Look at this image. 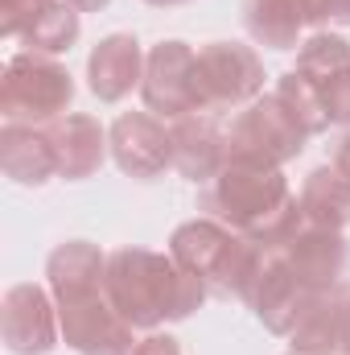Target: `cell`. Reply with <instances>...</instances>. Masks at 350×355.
<instances>
[{
    "mask_svg": "<svg viewBox=\"0 0 350 355\" xmlns=\"http://www.w3.org/2000/svg\"><path fill=\"white\" fill-rule=\"evenodd\" d=\"M103 268L107 252L91 240H66L50 252L46 277L58 302L62 339L79 355H132V327L103 293Z\"/></svg>",
    "mask_w": 350,
    "mask_h": 355,
    "instance_id": "6da1fadb",
    "label": "cell"
},
{
    "mask_svg": "<svg viewBox=\"0 0 350 355\" xmlns=\"http://www.w3.org/2000/svg\"><path fill=\"white\" fill-rule=\"evenodd\" d=\"M202 211H210V219H219L223 227L256 240L264 252L280 248L305 227V215L297 194L288 190V178L276 166L235 162V157H227L223 170L206 182Z\"/></svg>",
    "mask_w": 350,
    "mask_h": 355,
    "instance_id": "7a4b0ae2",
    "label": "cell"
},
{
    "mask_svg": "<svg viewBox=\"0 0 350 355\" xmlns=\"http://www.w3.org/2000/svg\"><path fill=\"white\" fill-rule=\"evenodd\" d=\"M103 293L132 331H157L161 322H181L206 302V281L181 268L165 252L116 248L107 252Z\"/></svg>",
    "mask_w": 350,
    "mask_h": 355,
    "instance_id": "3957f363",
    "label": "cell"
},
{
    "mask_svg": "<svg viewBox=\"0 0 350 355\" xmlns=\"http://www.w3.org/2000/svg\"><path fill=\"white\" fill-rule=\"evenodd\" d=\"M169 257L181 268H190L194 277H202L210 293L239 297V302H243L252 277L264 265V248L256 240L223 227L210 215L206 219H190V223L177 227L169 236Z\"/></svg>",
    "mask_w": 350,
    "mask_h": 355,
    "instance_id": "277c9868",
    "label": "cell"
},
{
    "mask_svg": "<svg viewBox=\"0 0 350 355\" xmlns=\"http://www.w3.org/2000/svg\"><path fill=\"white\" fill-rule=\"evenodd\" d=\"M75 99V79L71 71L50 58V54H17L4 67L0 83V112L4 124H58Z\"/></svg>",
    "mask_w": 350,
    "mask_h": 355,
    "instance_id": "5b68a950",
    "label": "cell"
},
{
    "mask_svg": "<svg viewBox=\"0 0 350 355\" xmlns=\"http://www.w3.org/2000/svg\"><path fill=\"white\" fill-rule=\"evenodd\" d=\"M264 91V62L243 42H210L194 58V103L214 116L227 107L256 103Z\"/></svg>",
    "mask_w": 350,
    "mask_h": 355,
    "instance_id": "8992f818",
    "label": "cell"
},
{
    "mask_svg": "<svg viewBox=\"0 0 350 355\" xmlns=\"http://www.w3.org/2000/svg\"><path fill=\"white\" fill-rule=\"evenodd\" d=\"M309 132L305 124L276 99V95H264L256 103H248L231 132H227V157L235 162H260V166H284L293 162L301 149H305Z\"/></svg>",
    "mask_w": 350,
    "mask_h": 355,
    "instance_id": "52a82bcc",
    "label": "cell"
},
{
    "mask_svg": "<svg viewBox=\"0 0 350 355\" xmlns=\"http://www.w3.org/2000/svg\"><path fill=\"white\" fill-rule=\"evenodd\" d=\"M194 58L198 50L185 42H157L145 58V79H140V99L157 120H181L194 116Z\"/></svg>",
    "mask_w": 350,
    "mask_h": 355,
    "instance_id": "ba28073f",
    "label": "cell"
},
{
    "mask_svg": "<svg viewBox=\"0 0 350 355\" xmlns=\"http://www.w3.org/2000/svg\"><path fill=\"white\" fill-rule=\"evenodd\" d=\"M0 335L12 355H46L62 335L58 302L33 281L12 285L0 302Z\"/></svg>",
    "mask_w": 350,
    "mask_h": 355,
    "instance_id": "9c48e42d",
    "label": "cell"
},
{
    "mask_svg": "<svg viewBox=\"0 0 350 355\" xmlns=\"http://www.w3.org/2000/svg\"><path fill=\"white\" fill-rule=\"evenodd\" d=\"M272 257L288 268L309 293H326L342 281L350 261V244L342 232H330V227H313L305 223L293 240H284L280 248H272Z\"/></svg>",
    "mask_w": 350,
    "mask_h": 355,
    "instance_id": "30bf717a",
    "label": "cell"
},
{
    "mask_svg": "<svg viewBox=\"0 0 350 355\" xmlns=\"http://www.w3.org/2000/svg\"><path fill=\"white\" fill-rule=\"evenodd\" d=\"M111 157L128 178H157L174 166V137L153 112H124L107 128Z\"/></svg>",
    "mask_w": 350,
    "mask_h": 355,
    "instance_id": "8fae6325",
    "label": "cell"
},
{
    "mask_svg": "<svg viewBox=\"0 0 350 355\" xmlns=\"http://www.w3.org/2000/svg\"><path fill=\"white\" fill-rule=\"evenodd\" d=\"M313 297H317V293H309L272 252H264L260 272L252 277V285H248V293H243V302L256 310V318H260L272 335H293L297 318L305 314V306H309Z\"/></svg>",
    "mask_w": 350,
    "mask_h": 355,
    "instance_id": "7c38bea8",
    "label": "cell"
},
{
    "mask_svg": "<svg viewBox=\"0 0 350 355\" xmlns=\"http://www.w3.org/2000/svg\"><path fill=\"white\" fill-rule=\"evenodd\" d=\"M145 50L132 33H107L87 58V87L103 103H120L145 79Z\"/></svg>",
    "mask_w": 350,
    "mask_h": 355,
    "instance_id": "4fadbf2b",
    "label": "cell"
},
{
    "mask_svg": "<svg viewBox=\"0 0 350 355\" xmlns=\"http://www.w3.org/2000/svg\"><path fill=\"white\" fill-rule=\"evenodd\" d=\"M174 137V170L190 182H210L227 162V132L214 124V116L194 112L169 124Z\"/></svg>",
    "mask_w": 350,
    "mask_h": 355,
    "instance_id": "5bb4252c",
    "label": "cell"
},
{
    "mask_svg": "<svg viewBox=\"0 0 350 355\" xmlns=\"http://www.w3.org/2000/svg\"><path fill=\"white\" fill-rule=\"evenodd\" d=\"M50 137H54V149H58V178H66V182L91 178L103 166V157L111 153L107 128L87 112L62 116L58 124H50Z\"/></svg>",
    "mask_w": 350,
    "mask_h": 355,
    "instance_id": "9a60e30c",
    "label": "cell"
},
{
    "mask_svg": "<svg viewBox=\"0 0 350 355\" xmlns=\"http://www.w3.org/2000/svg\"><path fill=\"white\" fill-rule=\"evenodd\" d=\"M0 170L21 186H42L58 174V149L50 128L37 124H4L0 132Z\"/></svg>",
    "mask_w": 350,
    "mask_h": 355,
    "instance_id": "2e32d148",
    "label": "cell"
},
{
    "mask_svg": "<svg viewBox=\"0 0 350 355\" xmlns=\"http://www.w3.org/2000/svg\"><path fill=\"white\" fill-rule=\"evenodd\" d=\"M297 202H301L305 223H313V227H330V232L350 227V178L338 166H317L305 178Z\"/></svg>",
    "mask_w": 350,
    "mask_h": 355,
    "instance_id": "e0dca14e",
    "label": "cell"
},
{
    "mask_svg": "<svg viewBox=\"0 0 350 355\" xmlns=\"http://www.w3.org/2000/svg\"><path fill=\"white\" fill-rule=\"evenodd\" d=\"M293 352L305 355H338L342 352V281L326 293H317L305 314L297 318L293 335H288Z\"/></svg>",
    "mask_w": 350,
    "mask_h": 355,
    "instance_id": "ac0fdd59",
    "label": "cell"
},
{
    "mask_svg": "<svg viewBox=\"0 0 350 355\" xmlns=\"http://www.w3.org/2000/svg\"><path fill=\"white\" fill-rule=\"evenodd\" d=\"M79 33H83V12L75 4H66V0H46L33 12V21L21 29V46L29 54L58 58V54H66L79 42Z\"/></svg>",
    "mask_w": 350,
    "mask_h": 355,
    "instance_id": "d6986e66",
    "label": "cell"
},
{
    "mask_svg": "<svg viewBox=\"0 0 350 355\" xmlns=\"http://www.w3.org/2000/svg\"><path fill=\"white\" fill-rule=\"evenodd\" d=\"M243 25L268 50H293L305 29L293 0H243Z\"/></svg>",
    "mask_w": 350,
    "mask_h": 355,
    "instance_id": "ffe728a7",
    "label": "cell"
},
{
    "mask_svg": "<svg viewBox=\"0 0 350 355\" xmlns=\"http://www.w3.org/2000/svg\"><path fill=\"white\" fill-rule=\"evenodd\" d=\"M301 124H305V132L309 137H317V132H326L330 128V116H326V103H322V91L313 87L301 71H284L280 79H276V91H272Z\"/></svg>",
    "mask_w": 350,
    "mask_h": 355,
    "instance_id": "44dd1931",
    "label": "cell"
},
{
    "mask_svg": "<svg viewBox=\"0 0 350 355\" xmlns=\"http://www.w3.org/2000/svg\"><path fill=\"white\" fill-rule=\"evenodd\" d=\"M350 67V42L342 33H313L301 50H297V67L293 71H301L313 87L317 83H326L334 71H342Z\"/></svg>",
    "mask_w": 350,
    "mask_h": 355,
    "instance_id": "7402d4cb",
    "label": "cell"
},
{
    "mask_svg": "<svg viewBox=\"0 0 350 355\" xmlns=\"http://www.w3.org/2000/svg\"><path fill=\"white\" fill-rule=\"evenodd\" d=\"M317 91H322L330 124H350V67L334 71L326 83H317Z\"/></svg>",
    "mask_w": 350,
    "mask_h": 355,
    "instance_id": "603a6c76",
    "label": "cell"
},
{
    "mask_svg": "<svg viewBox=\"0 0 350 355\" xmlns=\"http://www.w3.org/2000/svg\"><path fill=\"white\" fill-rule=\"evenodd\" d=\"M42 4L46 0H0V29H4V37H21V29L33 21V12Z\"/></svg>",
    "mask_w": 350,
    "mask_h": 355,
    "instance_id": "cb8c5ba5",
    "label": "cell"
},
{
    "mask_svg": "<svg viewBox=\"0 0 350 355\" xmlns=\"http://www.w3.org/2000/svg\"><path fill=\"white\" fill-rule=\"evenodd\" d=\"M132 355H181V347H177L174 335H157V331H149V335L132 347Z\"/></svg>",
    "mask_w": 350,
    "mask_h": 355,
    "instance_id": "d4e9b609",
    "label": "cell"
},
{
    "mask_svg": "<svg viewBox=\"0 0 350 355\" xmlns=\"http://www.w3.org/2000/svg\"><path fill=\"white\" fill-rule=\"evenodd\" d=\"M293 8L301 12L305 25H326L334 17V0H293Z\"/></svg>",
    "mask_w": 350,
    "mask_h": 355,
    "instance_id": "484cf974",
    "label": "cell"
},
{
    "mask_svg": "<svg viewBox=\"0 0 350 355\" xmlns=\"http://www.w3.org/2000/svg\"><path fill=\"white\" fill-rule=\"evenodd\" d=\"M350 355V281H342V352Z\"/></svg>",
    "mask_w": 350,
    "mask_h": 355,
    "instance_id": "4316f807",
    "label": "cell"
},
{
    "mask_svg": "<svg viewBox=\"0 0 350 355\" xmlns=\"http://www.w3.org/2000/svg\"><path fill=\"white\" fill-rule=\"evenodd\" d=\"M334 166H338V170H342V174L350 178V132L342 137V141H338V153H334Z\"/></svg>",
    "mask_w": 350,
    "mask_h": 355,
    "instance_id": "83f0119b",
    "label": "cell"
},
{
    "mask_svg": "<svg viewBox=\"0 0 350 355\" xmlns=\"http://www.w3.org/2000/svg\"><path fill=\"white\" fill-rule=\"evenodd\" d=\"M66 4H75L79 12H99L103 4H111V0H66Z\"/></svg>",
    "mask_w": 350,
    "mask_h": 355,
    "instance_id": "f1b7e54d",
    "label": "cell"
},
{
    "mask_svg": "<svg viewBox=\"0 0 350 355\" xmlns=\"http://www.w3.org/2000/svg\"><path fill=\"white\" fill-rule=\"evenodd\" d=\"M334 17L338 21H350V0H334Z\"/></svg>",
    "mask_w": 350,
    "mask_h": 355,
    "instance_id": "f546056e",
    "label": "cell"
},
{
    "mask_svg": "<svg viewBox=\"0 0 350 355\" xmlns=\"http://www.w3.org/2000/svg\"><path fill=\"white\" fill-rule=\"evenodd\" d=\"M145 4H153V8H177V4H190V0H145Z\"/></svg>",
    "mask_w": 350,
    "mask_h": 355,
    "instance_id": "4dcf8cb0",
    "label": "cell"
},
{
    "mask_svg": "<svg viewBox=\"0 0 350 355\" xmlns=\"http://www.w3.org/2000/svg\"><path fill=\"white\" fill-rule=\"evenodd\" d=\"M293 355H305V352H293Z\"/></svg>",
    "mask_w": 350,
    "mask_h": 355,
    "instance_id": "1f68e13d",
    "label": "cell"
}]
</instances>
